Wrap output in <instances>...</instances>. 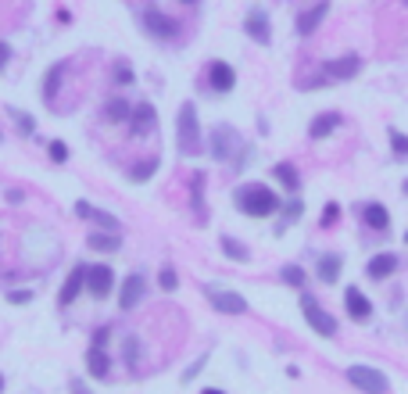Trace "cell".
<instances>
[{"mask_svg":"<svg viewBox=\"0 0 408 394\" xmlns=\"http://www.w3.org/2000/svg\"><path fill=\"white\" fill-rule=\"evenodd\" d=\"M233 201H236V208H240L244 215H251V219H269V215L279 212V204H283L276 197V190H269V186H262V183H244L240 190L233 194Z\"/></svg>","mask_w":408,"mask_h":394,"instance_id":"1","label":"cell"},{"mask_svg":"<svg viewBox=\"0 0 408 394\" xmlns=\"http://www.w3.org/2000/svg\"><path fill=\"white\" fill-rule=\"evenodd\" d=\"M176 143H179V151L183 154H197L204 147V140H201V122H197V108L186 105L179 108V118H176Z\"/></svg>","mask_w":408,"mask_h":394,"instance_id":"2","label":"cell"},{"mask_svg":"<svg viewBox=\"0 0 408 394\" xmlns=\"http://www.w3.org/2000/svg\"><path fill=\"white\" fill-rule=\"evenodd\" d=\"M348 384H355L365 394H387V377L376 366H348Z\"/></svg>","mask_w":408,"mask_h":394,"instance_id":"3","label":"cell"},{"mask_svg":"<svg viewBox=\"0 0 408 394\" xmlns=\"http://www.w3.org/2000/svg\"><path fill=\"white\" fill-rule=\"evenodd\" d=\"M301 312H305V319H308V326L315 330V334H322V337H333L337 334V319L326 312L322 305H315V298H301Z\"/></svg>","mask_w":408,"mask_h":394,"instance_id":"4","label":"cell"},{"mask_svg":"<svg viewBox=\"0 0 408 394\" xmlns=\"http://www.w3.org/2000/svg\"><path fill=\"white\" fill-rule=\"evenodd\" d=\"M104 341H107V330H97L90 351H86V369H90V377H97V380H107V373H112V359H107V351H104Z\"/></svg>","mask_w":408,"mask_h":394,"instance_id":"5","label":"cell"},{"mask_svg":"<svg viewBox=\"0 0 408 394\" xmlns=\"http://www.w3.org/2000/svg\"><path fill=\"white\" fill-rule=\"evenodd\" d=\"M204 294H208V301L219 308L222 316H244L247 312V301L236 294V290H222V287H204Z\"/></svg>","mask_w":408,"mask_h":394,"instance_id":"6","label":"cell"},{"mask_svg":"<svg viewBox=\"0 0 408 394\" xmlns=\"http://www.w3.org/2000/svg\"><path fill=\"white\" fill-rule=\"evenodd\" d=\"M115 287V273L107 265H90L86 269V290H90L94 298H107Z\"/></svg>","mask_w":408,"mask_h":394,"instance_id":"7","label":"cell"},{"mask_svg":"<svg viewBox=\"0 0 408 394\" xmlns=\"http://www.w3.org/2000/svg\"><path fill=\"white\" fill-rule=\"evenodd\" d=\"M147 294V280L140 276V273H133V276H125L122 280V290H118V308H136L140 305V298Z\"/></svg>","mask_w":408,"mask_h":394,"instance_id":"8","label":"cell"},{"mask_svg":"<svg viewBox=\"0 0 408 394\" xmlns=\"http://www.w3.org/2000/svg\"><path fill=\"white\" fill-rule=\"evenodd\" d=\"M362 69V57L348 54V57H333V61H322V75L326 79H351Z\"/></svg>","mask_w":408,"mask_h":394,"instance_id":"9","label":"cell"},{"mask_svg":"<svg viewBox=\"0 0 408 394\" xmlns=\"http://www.w3.org/2000/svg\"><path fill=\"white\" fill-rule=\"evenodd\" d=\"M208 82H211L215 93H229V90L236 87L233 65H226V61H211V65H208Z\"/></svg>","mask_w":408,"mask_h":394,"instance_id":"10","label":"cell"},{"mask_svg":"<svg viewBox=\"0 0 408 394\" xmlns=\"http://www.w3.org/2000/svg\"><path fill=\"white\" fill-rule=\"evenodd\" d=\"M76 215H79V219H90V222H97V226H104L107 233H118V230H122V226H118V219H115L112 212L94 208L90 201H79V204H76Z\"/></svg>","mask_w":408,"mask_h":394,"instance_id":"11","label":"cell"},{"mask_svg":"<svg viewBox=\"0 0 408 394\" xmlns=\"http://www.w3.org/2000/svg\"><path fill=\"white\" fill-rule=\"evenodd\" d=\"M86 290V269L82 265H76L72 273H69V280L61 283V290H57V305H72L79 294Z\"/></svg>","mask_w":408,"mask_h":394,"instance_id":"12","label":"cell"},{"mask_svg":"<svg viewBox=\"0 0 408 394\" xmlns=\"http://www.w3.org/2000/svg\"><path fill=\"white\" fill-rule=\"evenodd\" d=\"M244 33L254 39V44H269V18H265V11L262 8H251L247 11V18H244Z\"/></svg>","mask_w":408,"mask_h":394,"instance_id":"13","label":"cell"},{"mask_svg":"<svg viewBox=\"0 0 408 394\" xmlns=\"http://www.w3.org/2000/svg\"><path fill=\"white\" fill-rule=\"evenodd\" d=\"M344 305H348V316L358 319V323H365V319L373 316V305H369V298H365L358 287H348V290H344Z\"/></svg>","mask_w":408,"mask_h":394,"instance_id":"14","label":"cell"},{"mask_svg":"<svg viewBox=\"0 0 408 394\" xmlns=\"http://www.w3.org/2000/svg\"><path fill=\"white\" fill-rule=\"evenodd\" d=\"M143 29H147L150 36L165 39V36H172V33H176V22H172L168 15H161L158 8H147V15H143Z\"/></svg>","mask_w":408,"mask_h":394,"instance_id":"15","label":"cell"},{"mask_svg":"<svg viewBox=\"0 0 408 394\" xmlns=\"http://www.w3.org/2000/svg\"><path fill=\"white\" fill-rule=\"evenodd\" d=\"M398 269V255H391V251H383V255H376V258H369V265H365V276H373V280H387Z\"/></svg>","mask_w":408,"mask_h":394,"instance_id":"16","label":"cell"},{"mask_svg":"<svg viewBox=\"0 0 408 394\" xmlns=\"http://www.w3.org/2000/svg\"><path fill=\"white\" fill-rule=\"evenodd\" d=\"M129 126H133V136H143L154 129V108L150 105H136L133 115H129Z\"/></svg>","mask_w":408,"mask_h":394,"instance_id":"17","label":"cell"},{"mask_svg":"<svg viewBox=\"0 0 408 394\" xmlns=\"http://www.w3.org/2000/svg\"><path fill=\"white\" fill-rule=\"evenodd\" d=\"M326 4H315V8H308L305 15H297V33L301 36H312L315 29H319V22H322V18H326Z\"/></svg>","mask_w":408,"mask_h":394,"instance_id":"18","label":"cell"},{"mask_svg":"<svg viewBox=\"0 0 408 394\" xmlns=\"http://www.w3.org/2000/svg\"><path fill=\"white\" fill-rule=\"evenodd\" d=\"M362 219H365V226H369V230H376V233H383L387 226H391V215H387L383 204H365V208H362Z\"/></svg>","mask_w":408,"mask_h":394,"instance_id":"19","label":"cell"},{"mask_svg":"<svg viewBox=\"0 0 408 394\" xmlns=\"http://www.w3.org/2000/svg\"><path fill=\"white\" fill-rule=\"evenodd\" d=\"M337 126H340V115H337V111H326V115L312 118V126H308V136H312V140H322V136H330V133H333Z\"/></svg>","mask_w":408,"mask_h":394,"instance_id":"20","label":"cell"},{"mask_svg":"<svg viewBox=\"0 0 408 394\" xmlns=\"http://www.w3.org/2000/svg\"><path fill=\"white\" fill-rule=\"evenodd\" d=\"M118 244H122V233H90V251H118Z\"/></svg>","mask_w":408,"mask_h":394,"instance_id":"21","label":"cell"},{"mask_svg":"<svg viewBox=\"0 0 408 394\" xmlns=\"http://www.w3.org/2000/svg\"><path fill=\"white\" fill-rule=\"evenodd\" d=\"M337 276H340V255H322L319 258V280L337 283Z\"/></svg>","mask_w":408,"mask_h":394,"instance_id":"22","label":"cell"},{"mask_svg":"<svg viewBox=\"0 0 408 394\" xmlns=\"http://www.w3.org/2000/svg\"><path fill=\"white\" fill-rule=\"evenodd\" d=\"M104 115H107V122H129L133 111H129V105L122 97H112V100H107V108H104Z\"/></svg>","mask_w":408,"mask_h":394,"instance_id":"23","label":"cell"},{"mask_svg":"<svg viewBox=\"0 0 408 394\" xmlns=\"http://www.w3.org/2000/svg\"><path fill=\"white\" fill-rule=\"evenodd\" d=\"M229 126H219V129H215V136H211V143H215V147H211V154L215 158H219V161H226L229 158Z\"/></svg>","mask_w":408,"mask_h":394,"instance_id":"24","label":"cell"},{"mask_svg":"<svg viewBox=\"0 0 408 394\" xmlns=\"http://www.w3.org/2000/svg\"><path fill=\"white\" fill-rule=\"evenodd\" d=\"M272 176L283 183V186H290V190H297V169L294 165H287V161H279L276 169H272Z\"/></svg>","mask_w":408,"mask_h":394,"instance_id":"25","label":"cell"},{"mask_svg":"<svg viewBox=\"0 0 408 394\" xmlns=\"http://www.w3.org/2000/svg\"><path fill=\"white\" fill-rule=\"evenodd\" d=\"M8 115L15 118V126H18V133H21V136H33V133H36V122H33V118H29L26 111H18V108H8Z\"/></svg>","mask_w":408,"mask_h":394,"instance_id":"26","label":"cell"},{"mask_svg":"<svg viewBox=\"0 0 408 394\" xmlns=\"http://www.w3.org/2000/svg\"><path fill=\"white\" fill-rule=\"evenodd\" d=\"M219 244H222V251H226L229 258H236V262H247V258H251V255H247V247H244L240 240H233V237H222Z\"/></svg>","mask_w":408,"mask_h":394,"instance_id":"27","label":"cell"},{"mask_svg":"<svg viewBox=\"0 0 408 394\" xmlns=\"http://www.w3.org/2000/svg\"><path fill=\"white\" fill-rule=\"evenodd\" d=\"M279 276H283L290 287H305V269H301V265H283V273H279Z\"/></svg>","mask_w":408,"mask_h":394,"instance_id":"28","label":"cell"},{"mask_svg":"<svg viewBox=\"0 0 408 394\" xmlns=\"http://www.w3.org/2000/svg\"><path fill=\"white\" fill-rule=\"evenodd\" d=\"M158 172V161H147V165H136L133 169V183H143V179H150Z\"/></svg>","mask_w":408,"mask_h":394,"instance_id":"29","label":"cell"},{"mask_svg":"<svg viewBox=\"0 0 408 394\" xmlns=\"http://www.w3.org/2000/svg\"><path fill=\"white\" fill-rule=\"evenodd\" d=\"M391 147L398 158H408V136H401L398 129H391Z\"/></svg>","mask_w":408,"mask_h":394,"instance_id":"30","label":"cell"},{"mask_svg":"<svg viewBox=\"0 0 408 394\" xmlns=\"http://www.w3.org/2000/svg\"><path fill=\"white\" fill-rule=\"evenodd\" d=\"M158 283H161V290H176V287H179V276H176V269H161Z\"/></svg>","mask_w":408,"mask_h":394,"instance_id":"31","label":"cell"},{"mask_svg":"<svg viewBox=\"0 0 408 394\" xmlns=\"http://www.w3.org/2000/svg\"><path fill=\"white\" fill-rule=\"evenodd\" d=\"M57 75H61V65H54L51 72H47V82H43V97H54V82H57Z\"/></svg>","mask_w":408,"mask_h":394,"instance_id":"32","label":"cell"},{"mask_svg":"<svg viewBox=\"0 0 408 394\" xmlns=\"http://www.w3.org/2000/svg\"><path fill=\"white\" fill-rule=\"evenodd\" d=\"M51 158H54V161H64V158H69V143L51 140Z\"/></svg>","mask_w":408,"mask_h":394,"instance_id":"33","label":"cell"},{"mask_svg":"<svg viewBox=\"0 0 408 394\" xmlns=\"http://www.w3.org/2000/svg\"><path fill=\"white\" fill-rule=\"evenodd\" d=\"M8 301H11V305H29V301H33V290H11Z\"/></svg>","mask_w":408,"mask_h":394,"instance_id":"34","label":"cell"},{"mask_svg":"<svg viewBox=\"0 0 408 394\" xmlns=\"http://www.w3.org/2000/svg\"><path fill=\"white\" fill-rule=\"evenodd\" d=\"M136 348H140V344H136V337H129V341H125V362H129V366H136V355H140Z\"/></svg>","mask_w":408,"mask_h":394,"instance_id":"35","label":"cell"},{"mask_svg":"<svg viewBox=\"0 0 408 394\" xmlns=\"http://www.w3.org/2000/svg\"><path fill=\"white\" fill-rule=\"evenodd\" d=\"M115 79L129 87V82H133V69H129V65H118V69H115Z\"/></svg>","mask_w":408,"mask_h":394,"instance_id":"36","label":"cell"},{"mask_svg":"<svg viewBox=\"0 0 408 394\" xmlns=\"http://www.w3.org/2000/svg\"><path fill=\"white\" fill-rule=\"evenodd\" d=\"M337 215H340L337 204H326V215H322V226H333V222H337Z\"/></svg>","mask_w":408,"mask_h":394,"instance_id":"37","label":"cell"},{"mask_svg":"<svg viewBox=\"0 0 408 394\" xmlns=\"http://www.w3.org/2000/svg\"><path fill=\"white\" fill-rule=\"evenodd\" d=\"M287 219H301V201H290L287 204Z\"/></svg>","mask_w":408,"mask_h":394,"instance_id":"38","label":"cell"},{"mask_svg":"<svg viewBox=\"0 0 408 394\" xmlns=\"http://www.w3.org/2000/svg\"><path fill=\"white\" fill-rule=\"evenodd\" d=\"M8 57H11V47H8V44H0V72H4V65H8Z\"/></svg>","mask_w":408,"mask_h":394,"instance_id":"39","label":"cell"},{"mask_svg":"<svg viewBox=\"0 0 408 394\" xmlns=\"http://www.w3.org/2000/svg\"><path fill=\"white\" fill-rule=\"evenodd\" d=\"M8 201L11 204H21V201H26V194H21V190H8Z\"/></svg>","mask_w":408,"mask_h":394,"instance_id":"40","label":"cell"},{"mask_svg":"<svg viewBox=\"0 0 408 394\" xmlns=\"http://www.w3.org/2000/svg\"><path fill=\"white\" fill-rule=\"evenodd\" d=\"M204 394H226V391H215V387H208V391H204Z\"/></svg>","mask_w":408,"mask_h":394,"instance_id":"41","label":"cell"},{"mask_svg":"<svg viewBox=\"0 0 408 394\" xmlns=\"http://www.w3.org/2000/svg\"><path fill=\"white\" fill-rule=\"evenodd\" d=\"M183 4H197V0H183Z\"/></svg>","mask_w":408,"mask_h":394,"instance_id":"42","label":"cell"},{"mask_svg":"<svg viewBox=\"0 0 408 394\" xmlns=\"http://www.w3.org/2000/svg\"><path fill=\"white\" fill-rule=\"evenodd\" d=\"M0 391H4V377H0Z\"/></svg>","mask_w":408,"mask_h":394,"instance_id":"43","label":"cell"},{"mask_svg":"<svg viewBox=\"0 0 408 394\" xmlns=\"http://www.w3.org/2000/svg\"><path fill=\"white\" fill-rule=\"evenodd\" d=\"M0 140H4V133H0Z\"/></svg>","mask_w":408,"mask_h":394,"instance_id":"44","label":"cell"}]
</instances>
